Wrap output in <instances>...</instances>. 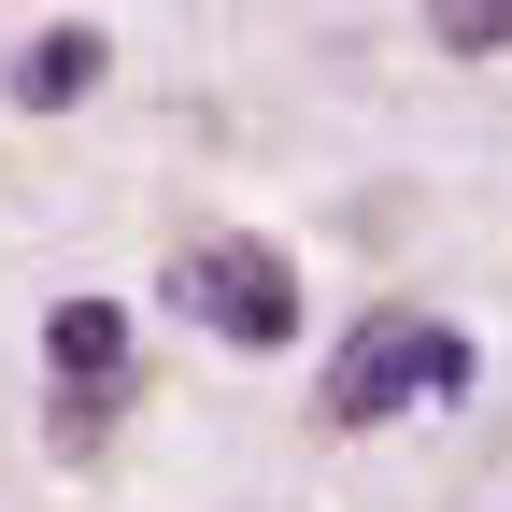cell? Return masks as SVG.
I'll return each instance as SVG.
<instances>
[{
    "instance_id": "1",
    "label": "cell",
    "mask_w": 512,
    "mask_h": 512,
    "mask_svg": "<svg viewBox=\"0 0 512 512\" xmlns=\"http://www.w3.org/2000/svg\"><path fill=\"white\" fill-rule=\"evenodd\" d=\"M470 384H484V356L456 342V328H441V313H370V328L328 356V399H313V427H384V413H399V399H470Z\"/></svg>"
},
{
    "instance_id": "2",
    "label": "cell",
    "mask_w": 512,
    "mask_h": 512,
    "mask_svg": "<svg viewBox=\"0 0 512 512\" xmlns=\"http://www.w3.org/2000/svg\"><path fill=\"white\" fill-rule=\"evenodd\" d=\"M171 313H200L214 342H285V328H299V271H285V242L200 228V242L171 256Z\"/></svg>"
},
{
    "instance_id": "3",
    "label": "cell",
    "mask_w": 512,
    "mask_h": 512,
    "mask_svg": "<svg viewBox=\"0 0 512 512\" xmlns=\"http://www.w3.org/2000/svg\"><path fill=\"white\" fill-rule=\"evenodd\" d=\"M43 370H57V441H100L114 399H128V299H57Z\"/></svg>"
},
{
    "instance_id": "4",
    "label": "cell",
    "mask_w": 512,
    "mask_h": 512,
    "mask_svg": "<svg viewBox=\"0 0 512 512\" xmlns=\"http://www.w3.org/2000/svg\"><path fill=\"white\" fill-rule=\"evenodd\" d=\"M100 72H114V43H100L86 15H57V29H43V43L15 57V100H29V114H72V100H86Z\"/></svg>"
},
{
    "instance_id": "5",
    "label": "cell",
    "mask_w": 512,
    "mask_h": 512,
    "mask_svg": "<svg viewBox=\"0 0 512 512\" xmlns=\"http://www.w3.org/2000/svg\"><path fill=\"white\" fill-rule=\"evenodd\" d=\"M441 43H456V57H484V43H512V0H441V15H427Z\"/></svg>"
}]
</instances>
